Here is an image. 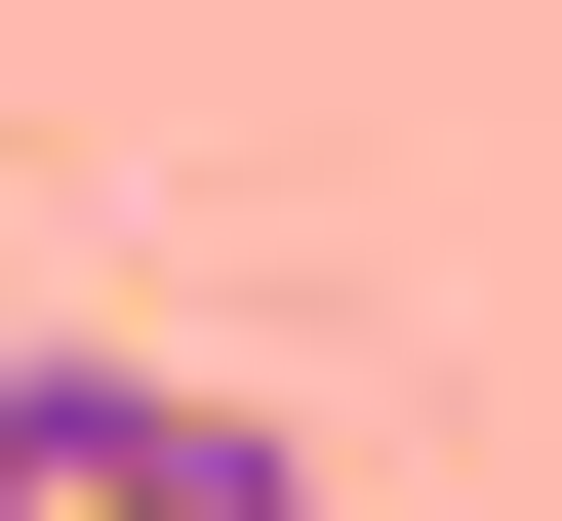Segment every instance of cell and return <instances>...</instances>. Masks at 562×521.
<instances>
[{
    "label": "cell",
    "instance_id": "1",
    "mask_svg": "<svg viewBox=\"0 0 562 521\" xmlns=\"http://www.w3.org/2000/svg\"><path fill=\"white\" fill-rule=\"evenodd\" d=\"M0 521H322V482H281V401H201V361H81V321H41V361H0Z\"/></svg>",
    "mask_w": 562,
    "mask_h": 521
}]
</instances>
